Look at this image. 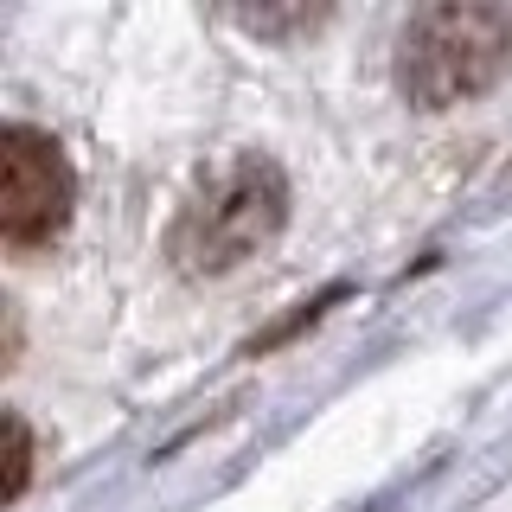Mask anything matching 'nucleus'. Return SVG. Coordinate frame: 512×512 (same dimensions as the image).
Returning a JSON list of instances; mask_svg holds the SVG:
<instances>
[{
    "mask_svg": "<svg viewBox=\"0 0 512 512\" xmlns=\"http://www.w3.org/2000/svg\"><path fill=\"white\" fill-rule=\"evenodd\" d=\"M71 199H77V180H71V160L58 154V141L13 122L0 135V237L20 250L45 244V237L64 231Z\"/></svg>",
    "mask_w": 512,
    "mask_h": 512,
    "instance_id": "3",
    "label": "nucleus"
},
{
    "mask_svg": "<svg viewBox=\"0 0 512 512\" xmlns=\"http://www.w3.org/2000/svg\"><path fill=\"white\" fill-rule=\"evenodd\" d=\"M288 218V180L263 154H231L186 192L180 218L167 231V256L186 276H224L250 250H263Z\"/></svg>",
    "mask_w": 512,
    "mask_h": 512,
    "instance_id": "1",
    "label": "nucleus"
},
{
    "mask_svg": "<svg viewBox=\"0 0 512 512\" xmlns=\"http://www.w3.org/2000/svg\"><path fill=\"white\" fill-rule=\"evenodd\" d=\"M7 442H13V461H7V500L26 493V474H32V436H26V416L13 410L7 416Z\"/></svg>",
    "mask_w": 512,
    "mask_h": 512,
    "instance_id": "4",
    "label": "nucleus"
},
{
    "mask_svg": "<svg viewBox=\"0 0 512 512\" xmlns=\"http://www.w3.org/2000/svg\"><path fill=\"white\" fill-rule=\"evenodd\" d=\"M512 58V13L506 7H423L397 39V84L416 109H448L487 90Z\"/></svg>",
    "mask_w": 512,
    "mask_h": 512,
    "instance_id": "2",
    "label": "nucleus"
}]
</instances>
